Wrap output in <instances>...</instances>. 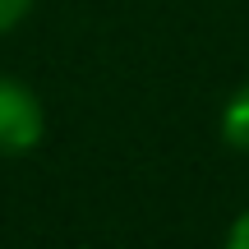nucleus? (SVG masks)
I'll return each instance as SVG.
<instances>
[{"label": "nucleus", "instance_id": "f257e3e1", "mask_svg": "<svg viewBox=\"0 0 249 249\" xmlns=\"http://www.w3.org/2000/svg\"><path fill=\"white\" fill-rule=\"evenodd\" d=\"M42 124H46V116H42V102L33 97V88L0 74V157L28 152L42 139Z\"/></svg>", "mask_w": 249, "mask_h": 249}, {"label": "nucleus", "instance_id": "7ed1b4c3", "mask_svg": "<svg viewBox=\"0 0 249 249\" xmlns=\"http://www.w3.org/2000/svg\"><path fill=\"white\" fill-rule=\"evenodd\" d=\"M28 9H33V0H0V33H9Z\"/></svg>", "mask_w": 249, "mask_h": 249}, {"label": "nucleus", "instance_id": "20e7f679", "mask_svg": "<svg viewBox=\"0 0 249 249\" xmlns=\"http://www.w3.org/2000/svg\"><path fill=\"white\" fill-rule=\"evenodd\" d=\"M226 249H249V208L240 217H235V226H231V240H226Z\"/></svg>", "mask_w": 249, "mask_h": 249}, {"label": "nucleus", "instance_id": "f03ea898", "mask_svg": "<svg viewBox=\"0 0 249 249\" xmlns=\"http://www.w3.org/2000/svg\"><path fill=\"white\" fill-rule=\"evenodd\" d=\"M222 139L231 143L235 152H249V83L226 102V111H222Z\"/></svg>", "mask_w": 249, "mask_h": 249}]
</instances>
